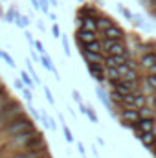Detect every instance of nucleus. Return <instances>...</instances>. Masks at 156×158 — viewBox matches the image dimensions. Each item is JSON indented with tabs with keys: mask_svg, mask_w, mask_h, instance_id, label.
Instances as JSON below:
<instances>
[{
	"mask_svg": "<svg viewBox=\"0 0 156 158\" xmlns=\"http://www.w3.org/2000/svg\"><path fill=\"white\" fill-rule=\"evenodd\" d=\"M31 129H35L33 119L26 118V116H20V118L13 119L11 123H7V125L0 131V136H4V138L0 140V145H2L6 140H9L11 136H15V134H18V132H24V131H31Z\"/></svg>",
	"mask_w": 156,
	"mask_h": 158,
	"instance_id": "nucleus-1",
	"label": "nucleus"
},
{
	"mask_svg": "<svg viewBox=\"0 0 156 158\" xmlns=\"http://www.w3.org/2000/svg\"><path fill=\"white\" fill-rule=\"evenodd\" d=\"M101 46H103V52H107V55H119V53H129L127 52V46H125V42L123 39H105L101 42Z\"/></svg>",
	"mask_w": 156,
	"mask_h": 158,
	"instance_id": "nucleus-2",
	"label": "nucleus"
},
{
	"mask_svg": "<svg viewBox=\"0 0 156 158\" xmlns=\"http://www.w3.org/2000/svg\"><path fill=\"white\" fill-rule=\"evenodd\" d=\"M121 109H119V118L121 121H129V123H138L140 118H142V114H140V110L138 109H134V107H129V105H119Z\"/></svg>",
	"mask_w": 156,
	"mask_h": 158,
	"instance_id": "nucleus-3",
	"label": "nucleus"
},
{
	"mask_svg": "<svg viewBox=\"0 0 156 158\" xmlns=\"http://www.w3.org/2000/svg\"><path fill=\"white\" fill-rule=\"evenodd\" d=\"M86 72L96 79L97 83H105V81H107L105 64H99V63H86Z\"/></svg>",
	"mask_w": 156,
	"mask_h": 158,
	"instance_id": "nucleus-4",
	"label": "nucleus"
},
{
	"mask_svg": "<svg viewBox=\"0 0 156 158\" xmlns=\"http://www.w3.org/2000/svg\"><path fill=\"white\" fill-rule=\"evenodd\" d=\"M96 94H97V99H99V101L105 105V109L110 112V116H114V118H116V112H114V103L110 101V98H109V92H107V90H105L101 85H97V86H96Z\"/></svg>",
	"mask_w": 156,
	"mask_h": 158,
	"instance_id": "nucleus-5",
	"label": "nucleus"
},
{
	"mask_svg": "<svg viewBox=\"0 0 156 158\" xmlns=\"http://www.w3.org/2000/svg\"><path fill=\"white\" fill-rule=\"evenodd\" d=\"M77 24H79V28H84V30H90V31H97V22H96V17L79 15V13H77Z\"/></svg>",
	"mask_w": 156,
	"mask_h": 158,
	"instance_id": "nucleus-6",
	"label": "nucleus"
},
{
	"mask_svg": "<svg viewBox=\"0 0 156 158\" xmlns=\"http://www.w3.org/2000/svg\"><path fill=\"white\" fill-rule=\"evenodd\" d=\"M129 59H130V55H129V53L107 55V57H105V66H119V64H125Z\"/></svg>",
	"mask_w": 156,
	"mask_h": 158,
	"instance_id": "nucleus-7",
	"label": "nucleus"
},
{
	"mask_svg": "<svg viewBox=\"0 0 156 158\" xmlns=\"http://www.w3.org/2000/svg\"><path fill=\"white\" fill-rule=\"evenodd\" d=\"M46 153H48V149L44 145V147H39V149H30V153H15L9 158H40V156H44Z\"/></svg>",
	"mask_w": 156,
	"mask_h": 158,
	"instance_id": "nucleus-8",
	"label": "nucleus"
},
{
	"mask_svg": "<svg viewBox=\"0 0 156 158\" xmlns=\"http://www.w3.org/2000/svg\"><path fill=\"white\" fill-rule=\"evenodd\" d=\"M81 55L86 63H99L105 64V57L101 55V52H88V50H81Z\"/></svg>",
	"mask_w": 156,
	"mask_h": 158,
	"instance_id": "nucleus-9",
	"label": "nucleus"
},
{
	"mask_svg": "<svg viewBox=\"0 0 156 158\" xmlns=\"http://www.w3.org/2000/svg\"><path fill=\"white\" fill-rule=\"evenodd\" d=\"M103 37H105V39H114V40H117V39H123V37H125V31H123L119 26L112 24V26H109V28L103 31Z\"/></svg>",
	"mask_w": 156,
	"mask_h": 158,
	"instance_id": "nucleus-10",
	"label": "nucleus"
},
{
	"mask_svg": "<svg viewBox=\"0 0 156 158\" xmlns=\"http://www.w3.org/2000/svg\"><path fill=\"white\" fill-rule=\"evenodd\" d=\"M154 127H156L154 118H140V121L136 123L138 132H149V131H154Z\"/></svg>",
	"mask_w": 156,
	"mask_h": 158,
	"instance_id": "nucleus-11",
	"label": "nucleus"
},
{
	"mask_svg": "<svg viewBox=\"0 0 156 158\" xmlns=\"http://www.w3.org/2000/svg\"><path fill=\"white\" fill-rule=\"evenodd\" d=\"M76 37H77V42H83V44L92 42V40L97 39V37H96V31H90V30H84V28H77Z\"/></svg>",
	"mask_w": 156,
	"mask_h": 158,
	"instance_id": "nucleus-12",
	"label": "nucleus"
},
{
	"mask_svg": "<svg viewBox=\"0 0 156 158\" xmlns=\"http://www.w3.org/2000/svg\"><path fill=\"white\" fill-rule=\"evenodd\" d=\"M40 66H42V68H46L48 72H51V74H53V76L57 77V81L61 79L59 72H57V68L53 66V61L50 59V55H48V53H42V55H40Z\"/></svg>",
	"mask_w": 156,
	"mask_h": 158,
	"instance_id": "nucleus-13",
	"label": "nucleus"
},
{
	"mask_svg": "<svg viewBox=\"0 0 156 158\" xmlns=\"http://www.w3.org/2000/svg\"><path fill=\"white\" fill-rule=\"evenodd\" d=\"M140 142L145 145V147H153L156 143V132L154 131H149V132H140Z\"/></svg>",
	"mask_w": 156,
	"mask_h": 158,
	"instance_id": "nucleus-14",
	"label": "nucleus"
},
{
	"mask_svg": "<svg viewBox=\"0 0 156 158\" xmlns=\"http://www.w3.org/2000/svg\"><path fill=\"white\" fill-rule=\"evenodd\" d=\"M156 63V52H145L143 55H142V59H140V66H143V68H149V66H153Z\"/></svg>",
	"mask_w": 156,
	"mask_h": 158,
	"instance_id": "nucleus-15",
	"label": "nucleus"
},
{
	"mask_svg": "<svg viewBox=\"0 0 156 158\" xmlns=\"http://www.w3.org/2000/svg\"><path fill=\"white\" fill-rule=\"evenodd\" d=\"M96 22H97V31H105L109 26H112L114 22H112V19L110 17H107V15H97L96 17Z\"/></svg>",
	"mask_w": 156,
	"mask_h": 158,
	"instance_id": "nucleus-16",
	"label": "nucleus"
},
{
	"mask_svg": "<svg viewBox=\"0 0 156 158\" xmlns=\"http://www.w3.org/2000/svg\"><path fill=\"white\" fill-rule=\"evenodd\" d=\"M30 22H31V19L26 17V15H20L18 9H17V13H15V24H17L18 28H22V30H26V28L30 26Z\"/></svg>",
	"mask_w": 156,
	"mask_h": 158,
	"instance_id": "nucleus-17",
	"label": "nucleus"
},
{
	"mask_svg": "<svg viewBox=\"0 0 156 158\" xmlns=\"http://www.w3.org/2000/svg\"><path fill=\"white\" fill-rule=\"evenodd\" d=\"M147 105V98H145V94H142V92H134V101H132V107L134 109H142V107H145Z\"/></svg>",
	"mask_w": 156,
	"mask_h": 158,
	"instance_id": "nucleus-18",
	"label": "nucleus"
},
{
	"mask_svg": "<svg viewBox=\"0 0 156 158\" xmlns=\"http://www.w3.org/2000/svg\"><path fill=\"white\" fill-rule=\"evenodd\" d=\"M77 13H79V15H88V17H97V15H99V13H97V9H96L94 6H90V4H84Z\"/></svg>",
	"mask_w": 156,
	"mask_h": 158,
	"instance_id": "nucleus-19",
	"label": "nucleus"
},
{
	"mask_svg": "<svg viewBox=\"0 0 156 158\" xmlns=\"http://www.w3.org/2000/svg\"><path fill=\"white\" fill-rule=\"evenodd\" d=\"M26 72L33 77V81H35L37 85H40V79H39V76H37V72H35V68H33V63H31L30 59H26Z\"/></svg>",
	"mask_w": 156,
	"mask_h": 158,
	"instance_id": "nucleus-20",
	"label": "nucleus"
},
{
	"mask_svg": "<svg viewBox=\"0 0 156 158\" xmlns=\"http://www.w3.org/2000/svg\"><path fill=\"white\" fill-rule=\"evenodd\" d=\"M20 79H22V83H24L28 88H31V90H33V86H35V81H33V77H31L28 72H20Z\"/></svg>",
	"mask_w": 156,
	"mask_h": 158,
	"instance_id": "nucleus-21",
	"label": "nucleus"
},
{
	"mask_svg": "<svg viewBox=\"0 0 156 158\" xmlns=\"http://www.w3.org/2000/svg\"><path fill=\"white\" fill-rule=\"evenodd\" d=\"M15 13H17V7H9L6 13H4V20L7 24H15Z\"/></svg>",
	"mask_w": 156,
	"mask_h": 158,
	"instance_id": "nucleus-22",
	"label": "nucleus"
},
{
	"mask_svg": "<svg viewBox=\"0 0 156 158\" xmlns=\"http://www.w3.org/2000/svg\"><path fill=\"white\" fill-rule=\"evenodd\" d=\"M63 134H64V140H66L68 143H74V140H76V138H74V134H72V131L68 129V125H66V123H63Z\"/></svg>",
	"mask_w": 156,
	"mask_h": 158,
	"instance_id": "nucleus-23",
	"label": "nucleus"
},
{
	"mask_svg": "<svg viewBox=\"0 0 156 158\" xmlns=\"http://www.w3.org/2000/svg\"><path fill=\"white\" fill-rule=\"evenodd\" d=\"M0 57H2V59H4V61H6V63H7V64L11 66V68H15V66H17V63H15V59H13V57H11V55H9L7 52H4V50H0Z\"/></svg>",
	"mask_w": 156,
	"mask_h": 158,
	"instance_id": "nucleus-24",
	"label": "nucleus"
},
{
	"mask_svg": "<svg viewBox=\"0 0 156 158\" xmlns=\"http://www.w3.org/2000/svg\"><path fill=\"white\" fill-rule=\"evenodd\" d=\"M145 85H147L153 92H156V74H149V76L145 77Z\"/></svg>",
	"mask_w": 156,
	"mask_h": 158,
	"instance_id": "nucleus-25",
	"label": "nucleus"
},
{
	"mask_svg": "<svg viewBox=\"0 0 156 158\" xmlns=\"http://www.w3.org/2000/svg\"><path fill=\"white\" fill-rule=\"evenodd\" d=\"M61 42H63V50H64L66 57H70V55H72V48H70V40H68V37L61 35Z\"/></svg>",
	"mask_w": 156,
	"mask_h": 158,
	"instance_id": "nucleus-26",
	"label": "nucleus"
},
{
	"mask_svg": "<svg viewBox=\"0 0 156 158\" xmlns=\"http://www.w3.org/2000/svg\"><path fill=\"white\" fill-rule=\"evenodd\" d=\"M116 7H117V11H119V13H121V15H123L127 20H130V22H132V13H130V11H129V9L123 6V4H117Z\"/></svg>",
	"mask_w": 156,
	"mask_h": 158,
	"instance_id": "nucleus-27",
	"label": "nucleus"
},
{
	"mask_svg": "<svg viewBox=\"0 0 156 158\" xmlns=\"http://www.w3.org/2000/svg\"><path fill=\"white\" fill-rule=\"evenodd\" d=\"M42 88H44V96H46L48 103H50V105H55V99H53V96H51V90H50V86H48V85H42Z\"/></svg>",
	"mask_w": 156,
	"mask_h": 158,
	"instance_id": "nucleus-28",
	"label": "nucleus"
},
{
	"mask_svg": "<svg viewBox=\"0 0 156 158\" xmlns=\"http://www.w3.org/2000/svg\"><path fill=\"white\" fill-rule=\"evenodd\" d=\"M84 116H88L92 123H97V121H99V118H97V114L94 112V109H92L90 105H88V109H86V114H84Z\"/></svg>",
	"mask_w": 156,
	"mask_h": 158,
	"instance_id": "nucleus-29",
	"label": "nucleus"
},
{
	"mask_svg": "<svg viewBox=\"0 0 156 158\" xmlns=\"http://www.w3.org/2000/svg\"><path fill=\"white\" fill-rule=\"evenodd\" d=\"M61 35H63V33H61L59 24H57V22H53V24H51V37H53V39H61Z\"/></svg>",
	"mask_w": 156,
	"mask_h": 158,
	"instance_id": "nucleus-30",
	"label": "nucleus"
},
{
	"mask_svg": "<svg viewBox=\"0 0 156 158\" xmlns=\"http://www.w3.org/2000/svg\"><path fill=\"white\" fill-rule=\"evenodd\" d=\"M140 114H142V118H153V110H151V109H147V105L140 109Z\"/></svg>",
	"mask_w": 156,
	"mask_h": 158,
	"instance_id": "nucleus-31",
	"label": "nucleus"
},
{
	"mask_svg": "<svg viewBox=\"0 0 156 158\" xmlns=\"http://www.w3.org/2000/svg\"><path fill=\"white\" fill-rule=\"evenodd\" d=\"M33 48L39 52L40 55H42V53H46V48H44V44H42L40 40H33Z\"/></svg>",
	"mask_w": 156,
	"mask_h": 158,
	"instance_id": "nucleus-32",
	"label": "nucleus"
},
{
	"mask_svg": "<svg viewBox=\"0 0 156 158\" xmlns=\"http://www.w3.org/2000/svg\"><path fill=\"white\" fill-rule=\"evenodd\" d=\"M22 94H24V98H26L30 103L33 101V90H31V88H22Z\"/></svg>",
	"mask_w": 156,
	"mask_h": 158,
	"instance_id": "nucleus-33",
	"label": "nucleus"
},
{
	"mask_svg": "<svg viewBox=\"0 0 156 158\" xmlns=\"http://www.w3.org/2000/svg\"><path fill=\"white\" fill-rule=\"evenodd\" d=\"M40 121H42V125H44L46 129H50V116H48L46 112H40Z\"/></svg>",
	"mask_w": 156,
	"mask_h": 158,
	"instance_id": "nucleus-34",
	"label": "nucleus"
},
{
	"mask_svg": "<svg viewBox=\"0 0 156 158\" xmlns=\"http://www.w3.org/2000/svg\"><path fill=\"white\" fill-rule=\"evenodd\" d=\"M72 98H74V101H76L77 105H81V103H83V98H81V94H79L77 90H72Z\"/></svg>",
	"mask_w": 156,
	"mask_h": 158,
	"instance_id": "nucleus-35",
	"label": "nucleus"
},
{
	"mask_svg": "<svg viewBox=\"0 0 156 158\" xmlns=\"http://www.w3.org/2000/svg\"><path fill=\"white\" fill-rule=\"evenodd\" d=\"M77 151H79V155H81V158H86V149H84V145L81 142L77 143Z\"/></svg>",
	"mask_w": 156,
	"mask_h": 158,
	"instance_id": "nucleus-36",
	"label": "nucleus"
},
{
	"mask_svg": "<svg viewBox=\"0 0 156 158\" xmlns=\"http://www.w3.org/2000/svg\"><path fill=\"white\" fill-rule=\"evenodd\" d=\"M24 39L28 40V42H30V44H31V46H33V35H31V33H30V31H26V33H24Z\"/></svg>",
	"mask_w": 156,
	"mask_h": 158,
	"instance_id": "nucleus-37",
	"label": "nucleus"
},
{
	"mask_svg": "<svg viewBox=\"0 0 156 158\" xmlns=\"http://www.w3.org/2000/svg\"><path fill=\"white\" fill-rule=\"evenodd\" d=\"M28 109H30V112H31V114H33L35 118H40V114H39V112H37V109H35V107H33L31 103H30V107H28Z\"/></svg>",
	"mask_w": 156,
	"mask_h": 158,
	"instance_id": "nucleus-38",
	"label": "nucleus"
},
{
	"mask_svg": "<svg viewBox=\"0 0 156 158\" xmlns=\"http://www.w3.org/2000/svg\"><path fill=\"white\" fill-rule=\"evenodd\" d=\"M50 131H57V125H55V119L50 118Z\"/></svg>",
	"mask_w": 156,
	"mask_h": 158,
	"instance_id": "nucleus-39",
	"label": "nucleus"
},
{
	"mask_svg": "<svg viewBox=\"0 0 156 158\" xmlns=\"http://www.w3.org/2000/svg\"><path fill=\"white\" fill-rule=\"evenodd\" d=\"M92 155H94V158H99V153H97V147L96 145H92Z\"/></svg>",
	"mask_w": 156,
	"mask_h": 158,
	"instance_id": "nucleus-40",
	"label": "nucleus"
},
{
	"mask_svg": "<svg viewBox=\"0 0 156 158\" xmlns=\"http://www.w3.org/2000/svg\"><path fill=\"white\" fill-rule=\"evenodd\" d=\"M31 2V6L35 7V9H40V4H39V0H30Z\"/></svg>",
	"mask_w": 156,
	"mask_h": 158,
	"instance_id": "nucleus-41",
	"label": "nucleus"
},
{
	"mask_svg": "<svg viewBox=\"0 0 156 158\" xmlns=\"http://www.w3.org/2000/svg\"><path fill=\"white\" fill-rule=\"evenodd\" d=\"M15 86H17V88H20V90H22V88H24V83H22V81H15Z\"/></svg>",
	"mask_w": 156,
	"mask_h": 158,
	"instance_id": "nucleus-42",
	"label": "nucleus"
},
{
	"mask_svg": "<svg viewBox=\"0 0 156 158\" xmlns=\"http://www.w3.org/2000/svg\"><path fill=\"white\" fill-rule=\"evenodd\" d=\"M147 70H149V74H156V63L153 64V66H149Z\"/></svg>",
	"mask_w": 156,
	"mask_h": 158,
	"instance_id": "nucleus-43",
	"label": "nucleus"
},
{
	"mask_svg": "<svg viewBox=\"0 0 156 158\" xmlns=\"http://www.w3.org/2000/svg\"><path fill=\"white\" fill-rule=\"evenodd\" d=\"M37 28H39L40 31H44V24H42V22H40V20H37Z\"/></svg>",
	"mask_w": 156,
	"mask_h": 158,
	"instance_id": "nucleus-44",
	"label": "nucleus"
},
{
	"mask_svg": "<svg viewBox=\"0 0 156 158\" xmlns=\"http://www.w3.org/2000/svg\"><path fill=\"white\" fill-rule=\"evenodd\" d=\"M97 143H99L101 147H105V140H103V138H99V136H97Z\"/></svg>",
	"mask_w": 156,
	"mask_h": 158,
	"instance_id": "nucleus-45",
	"label": "nucleus"
},
{
	"mask_svg": "<svg viewBox=\"0 0 156 158\" xmlns=\"http://www.w3.org/2000/svg\"><path fill=\"white\" fill-rule=\"evenodd\" d=\"M50 4H51L53 7H59V0H50Z\"/></svg>",
	"mask_w": 156,
	"mask_h": 158,
	"instance_id": "nucleus-46",
	"label": "nucleus"
},
{
	"mask_svg": "<svg viewBox=\"0 0 156 158\" xmlns=\"http://www.w3.org/2000/svg\"><path fill=\"white\" fill-rule=\"evenodd\" d=\"M48 17H50V19H51V20H53V22H55V20H57V17H55V15H53V13H48Z\"/></svg>",
	"mask_w": 156,
	"mask_h": 158,
	"instance_id": "nucleus-47",
	"label": "nucleus"
},
{
	"mask_svg": "<svg viewBox=\"0 0 156 158\" xmlns=\"http://www.w3.org/2000/svg\"><path fill=\"white\" fill-rule=\"evenodd\" d=\"M40 158H51V156H50V155H48V153H46V155H44V156H40Z\"/></svg>",
	"mask_w": 156,
	"mask_h": 158,
	"instance_id": "nucleus-48",
	"label": "nucleus"
},
{
	"mask_svg": "<svg viewBox=\"0 0 156 158\" xmlns=\"http://www.w3.org/2000/svg\"><path fill=\"white\" fill-rule=\"evenodd\" d=\"M153 15H154V17H156V9H153Z\"/></svg>",
	"mask_w": 156,
	"mask_h": 158,
	"instance_id": "nucleus-49",
	"label": "nucleus"
},
{
	"mask_svg": "<svg viewBox=\"0 0 156 158\" xmlns=\"http://www.w3.org/2000/svg\"><path fill=\"white\" fill-rule=\"evenodd\" d=\"M81 2H83V0H81Z\"/></svg>",
	"mask_w": 156,
	"mask_h": 158,
	"instance_id": "nucleus-50",
	"label": "nucleus"
},
{
	"mask_svg": "<svg viewBox=\"0 0 156 158\" xmlns=\"http://www.w3.org/2000/svg\"><path fill=\"white\" fill-rule=\"evenodd\" d=\"M149 2H151V0H149Z\"/></svg>",
	"mask_w": 156,
	"mask_h": 158,
	"instance_id": "nucleus-51",
	"label": "nucleus"
}]
</instances>
